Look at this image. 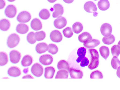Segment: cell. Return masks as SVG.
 I'll use <instances>...</instances> for the list:
<instances>
[{"label": "cell", "instance_id": "cell-1", "mask_svg": "<svg viewBox=\"0 0 120 90\" xmlns=\"http://www.w3.org/2000/svg\"><path fill=\"white\" fill-rule=\"evenodd\" d=\"M19 42L20 38L19 35L16 34H12L8 37L7 45L9 48H14L19 44Z\"/></svg>", "mask_w": 120, "mask_h": 90}, {"label": "cell", "instance_id": "cell-23", "mask_svg": "<svg viewBox=\"0 0 120 90\" xmlns=\"http://www.w3.org/2000/svg\"><path fill=\"white\" fill-rule=\"evenodd\" d=\"M10 26V23L7 19H2L0 21V28L3 31L8 30L9 29Z\"/></svg>", "mask_w": 120, "mask_h": 90}, {"label": "cell", "instance_id": "cell-8", "mask_svg": "<svg viewBox=\"0 0 120 90\" xmlns=\"http://www.w3.org/2000/svg\"><path fill=\"white\" fill-rule=\"evenodd\" d=\"M10 61L12 63L16 64L19 62L21 58V53L15 50L11 51L10 53Z\"/></svg>", "mask_w": 120, "mask_h": 90}, {"label": "cell", "instance_id": "cell-4", "mask_svg": "<svg viewBox=\"0 0 120 90\" xmlns=\"http://www.w3.org/2000/svg\"><path fill=\"white\" fill-rule=\"evenodd\" d=\"M32 74L37 77H40L42 76L43 73V68L39 63L34 64L31 68Z\"/></svg>", "mask_w": 120, "mask_h": 90}, {"label": "cell", "instance_id": "cell-38", "mask_svg": "<svg viewBox=\"0 0 120 90\" xmlns=\"http://www.w3.org/2000/svg\"><path fill=\"white\" fill-rule=\"evenodd\" d=\"M49 49L48 51L49 53L52 54L54 55L56 54L58 52V49L57 46L55 45L50 44L48 46Z\"/></svg>", "mask_w": 120, "mask_h": 90}, {"label": "cell", "instance_id": "cell-25", "mask_svg": "<svg viewBox=\"0 0 120 90\" xmlns=\"http://www.w3.org/2000/svg\"><path fill=\"white\" fill-rule=\"evenodd\" d=\"M99 65V58L97 57L92 58L91 62L88 66L89 69L90 70L94 69L97 68Z\"/></svg>", "mask_w": 120, "mask_h": 90}, {"label": "cell", "instance_id": "cell-27", "mask_svg": "<svg viewBox=\"0 0 120 90\" xmlns=\"http://www.w3.org/2000/svg\"><path fill=\"white\" fill-rule=\"evenodd\" d=\"M68 76V72L65 69L61 70L57 72L55 79H67Z\"/></svg>", "mask_w": 120, "mask_h": 90}, {"label": "cell", "instance_id": "cell-3", "mask_svg": "<svg viewBox=\"0 0 120 90\" xmlns=\"http://www.w3.org/2000/svg\"><path fill=\"white\" fill-rule=\"evenodd\" d=\"M31 19L30 14L28 12L23 11L19 13L17 17V20L21 23H26Z\"/></svg>", "mask_w": 120, "mask_h": 90}, {"label": "cell", "instance_id": "cell-41", "mask_svg": "<svg viewBox=\"0 0 120 90\" xmlns=\"http://www.w3.org/2000/svg\"><path fill=\"white\" fill-rule=\"evenodd\" d=\"M5 5V3L4 0H0V9H3Z\"/></svg>", "mask_w": 120, "mask_h": 90}, {"label": "cell", "instance_id": "cell-30", "mask_svg": "<svg viewBox=\"0 0 120 90\" xmlns=\"http://www.w3.org/2000/svg\"><path fill=\"white\" fill-rule=\"evenodd\" d=\"M115 41V38L113 35L107 37H104L102 38V41L104 44L110 45L114 43Z\"/></svg>", "mask_w": 120, "mask_h": 90}, {"label": "cell", "instance_id": "cell-47", "mask_svg": "<svg viewBox=\"0 0 120 90\" xmlns=\"http://www.w3.org/2000/svg\"><path fill=\"white\" fill-rule=\"evenodd\" d=\"M9 2H14V1H15V0H8Z\"/></svg>", "mask_w": 120, "mask_h": 90}, {"label": "cell", "instance_id": "cell-39", "mask_svg": "<svg viewBox=\"0 0 120 90\" xmlns=\"http://www.w3.org/2000/svg\"><path fill=\"white\" fill-rule=\"evenodd\" d=\"M89 51L91 55V58L97 57L99 58V54L97 50L93 49H89Z\"/></svg>", "mask_w": 120, "mask_h": 90}, {"label": "cell", "instance_id": "cell-10", "mask_svg": "<svg viewBox=\"0 0 120 90\" xmlns=\"http://www.w3.org/2000/svg\"><path fill=\"white\" fill-rule=\"evenodd\" d=\"M54 12L52 14V17L54 18H58L61 17L64 13L63 7L59 4L55 5L53 7Z\"/></svg>", "mask_w": 120, "mask_h": 90}, {"label": "cell", "instance_id": "cell-6", "mask_svg": "<svg viewBox=\"0 0 120 90\" xmlns=\"http://www.w3.org/2000/svg\"><path fill=\"white\" fill-rule=\"evenodd\" d=\"M16 7L13 5H8L5 11V15L8 18H14L16 16Z\"/></svg>", "mask_w": 120, "mask_h": 90}, {"label": "cell", "instance_id": "cell-20", "mask_svg": "<svg viewBox=\"0 0 120 90\" xmlns=\"http://www.w3.org/2000/svg\"><path fill=\"white\" fill-rule=\"evenodd\" d=\"M29 27L27 25L23 24H20L17 26L16 31L18 33L25 34L27 33L29 31Z\"/></svg>", "mask_w": 120, "mask_h": 90}, {"label": "cell", "instance_id": "cell-40", "mask_svg": "<svg viewBox=\"0 0 120 90\" xmlns=\"http://www.w3.org/2000/svg\"><path fill=\"white\" fill-rule=\"evenodd\" d=\"M89 63V61L87 58L85 57L81 62L80 66L82 67H84L85 66L88 65Z\"/></svg>", "mask_w": 120, "mask_h": 90}, {"label": "cell", "instance_id": "cell-17", "mask_svg": "<svg viewBox=\"0 0 120 90\" xmlns=\"http://www.w3.org/2000/svg\"><path fill=\"white\" fill-rule=\"evenodd\" d=\"M31 27L33 30L38 31L42 29V23L39 19L37 18L34 19L31 21Z\"/></svg>", "mask_w": 120, "mask_h": 90}, {"label": "cell", "instance_id": "cell-36", "mask_svg": "<svg viewBox=\"0 0 120 90\" xmlns=\"http://www.w3.org/2000/svg\"><path fill=\"white\" fill-rule=\"evenodd\" d=\"M27 40L30 44H35L36 41L35 38V33L33 32L29 33L27 36Z\"/></svg>", "mask_w": 120, "mask_h": 90}, {"label": "cell", "instance_id": "cell-15", "mask_svg": "<svg viewBox=\"0 0 120 90\" xmlns=\"http://www.w3.org/2000/svg\"><path fill=\"white\" fill-rule=\"evenodd\" d=\"M21 74V70L17 67H11L8 70V74L11 76L16 77L20 76Z\"/></svg>", "mask_w": 120, "mask_h": 90}, {"label": "cell", "instance_id": "cell-24", "mask_svg": "<svg viewBox=\"0 0 120 90\" xmlns=\"http://www.w3.org/2000/svg\"><path fill=\"white\" fill-rule=\"evenodd\" d=\"M99 52L100 55L102 58L105 60L109 57V48L106 46H102L100 48Z\"/></svg>", "mask_w": 120, "mask_h": 90}, {"label": "cell", "instance_id": "cell-21", "mask_svg": "<svg viewBox=\"0 0 120 90\" xmlns=\"http://www.w3.org/2000/svg\"><path fill=\"white\" fill-rule=\"evenodd\" d=\"M86 53V49L84 47H82L79 48L77 52V55L78 58L76 60V62L79 63L81 62L83 59L85 57Z\"/></svg>", "mask_w": 120, "mask_h": 90}, {"label": "cell", "instance_id": "cell-18", "mask_svg": "<svg viewBox=\"0 0 120 90\" xmlns=\"http://www.w3.org/2000/svg\"><path fill=\"white\" fill-rule=\"evenodd\" d=\"M55 73L54 68L52 67H47L45 68V77L46 79L53 78Z\"/></svg>", "mask_w": 120, "mask_h": 90}, {"label": "cell", "instance_id": "cell-14", "mask_svg": "<svg viewBox=\"0 0 120 90\" xmlns=\"http://www.w3.org/2000/svg\"><path fill=\"white\" fill-rule=\"evenodd\" d=\"M92 39L91 35L88 32H84L79 36L78 40L81 43H85Z\"/></svg>", "mask_w": 120, "mask_h": 90}, {"label": "cell", "instance_id": "cell-7", "mask_svg": "<svg viewBox=\"0 0 120 90\" xmlns=\"http://www.w3.org/2000/svg\"><path fill=\"white\" fill-rule=\"evenodd\" d=\"M54 24L55 27L57 28L62 29L66 25L67 21L64 17H60L55 20Z\"/></svg>", "mask_w": 120, "mask_h": 90}, {"label": "cell", "instance_id": "cell-44", "mask_svg": "<svg viewBox=\"0 0 120 90\" xmlns=\"http://www.w3.org/2000/svg\"><path fill=\"white\" fill-rule=\"evenodd\" d=\"M63 1L65 3H67V4H71L73 2L74 0H63Z\"/></svg>", "mask_w": 120, "mask_h": 90}, {"label": "cell", "instance_id": "cell-42", "mask_svg": "<svg viewBox=\"0 0 120 90\" xmlns=\"http://www.w3.org/2000/svg\"><path fill=\"white\" fill-rule=\"evenodd\" d=\"M33 77L31 76L30 75H26L22 77V79H33Z\"/></svg>", "mask_w": 120, "mask_h": 90}, {"label": "cell", "instance_id": "cell-13", "mask_svg": "<svg viewBox=\"0 0 120 90\" xmlns=\"http://www.w3.org/2000/svg\"><path fill=\"white\" fill-rule=\"evenodd\" d=\"M49 47L45 43H41L38 44L36 47V50L38 53L41 54L48 51Z\"/></svg>", "mask_w": 120, "mask_h": 90}, {"label": "cell", "instance_id": "cell-11", "mask_svg": "<svg viewBox=\"0 0 120 90\" xmlns=\"http://www.w3.org/2000/svg\"><path fill=\"white\" fill-rule=\"evenodd\" d=\"M69 71L71 79H82L83 76L82 72L79 70L71 68L69 69Z\"/></svg>", "mask_w": 120, "mask_h": 90}, {"label": "cell", "instance_id": "cell-35", "mask_svg": "<svg viewBox=\"0 0 120 90\" xmlns=\"http://www.w3.org/2000/svg\"><path fill=\"white\" fill-rule=\"evenodd\" d=\"M63 33L64 37L67 38L71 37L73 35L72 29L69 27L66 28L63 31Z\"/></svg>", "mask_w": 120, "mask_h": 90}, {"label": "cell", "instance_id": "cell-5", "mask_svg": "<svg viewBox=\"0 0 120 90\" xmlns=\"http://www.w3.org/2000/svg\"><path fill=\"white\" fill-rule=\"evenodd\" d=\"M100 31L102 35L104 37H109L111 35L112 27L109 24H104L101 26Z\"/></svg>", "mask_w": 120, "mask_h": 90}, {"label": "cell", "instance_id": "cell-29", "mask_svg": "<svg viewBox=\"0 0 120 90\" xmlns=\"http://www.w3.org/2000/svg\"><path fill=\"white\" fill-rule=\"evenodd\" d=\"M8 58L6 53L2 52L0 53V65L4 66L8 62Z\"/></svg>", "mask_w": 120, "mask_h": 90}, {"label": "cell", "instance_id": "cell-46", "mask_svg": "<svg viewBox=\"0 0 120 90\" xmlns=\"http://www.w3.org/2000/svg\"><path fill=\"white\" fill-rule=\"evenodd\" d=\"M47 0L50 3H54L57 0Z\"/></svg>", "mask_w": 120, "mask_h": 90}, {"label": "cell", "instance_id": "cell-2", "mask_svg": "<svg viewBox=\"0 0 120 90\" xmlns=\"http://www.w3.org/2000/svg\"><path fill=\"white\" fill-rule=\"evenodd\" d=\"M84 9L86 12L89 13H93L94 16L97 14L96 11L97 10V7L95 4L92 2H86L84 5Z\"/></svg>", "mask_w": 120, "mask_h": 90}, {"label": "cell", "instance_id": "cell-37", "mask_svg": "<svg viewBox=\"0 0 120 90\" xmlns=\"http://www.w3.org/2000/svg\"><path fill=\"white\" fill-rule=\"evenodd\" d=\"M103 77L101 73L99 70L94 71L90 74V79H102Z\"/></svg>", "mask_w": 120, "mask_h": 90}, {"label": "cell", "instance_id": "cell-28", "mask_svg": "<svg viewBox=\"0 0 120 90\" xmlns=\"http://www.w3.org/2000/svg\"><path fill=\"white\" fill-rule=\"evenodd\" d=\"M73 31L76 34H79L82 32L83 29V26L81 23L76 22L72 26Z\"/></svg>", "mask_w": 120, "mask_h": 90}, {"label": "cell", "instance_id": "cell-43", "mask_svg": "<svg viewBox=\"0 0 120 90\" xmlns=\"http://www.w3.org/2000/svg\"><path fill=\"white\" fill-rule=\"evenodd\" d=\"M116 75L118 77L120 78V67H119L117 69Z\"/></svg>", "mask_w": 120, "mask_h": 90}, {"label": "cell", "instance_id": "cell-19", "mask_svg": "<svg viewBox=\"0 0 120 90\" xmlns=\"http://www.w3.org/2000/svg\"><path fill=\"white\" fill-rule=\"evenodd\" d=\"M100 44L99 40L96 39H92V40L83 43V45L87 48H93L97 46Z\"/></svg>", "mask_w": 120, "mask_h": 90}, {"label": "cell", "instance_id": "cell-16", "mask_svg": "<svg viewBox=\"0 0 120 90\" xmlns=\"http://www.w3.org/2000/svg\"><path fill=\"white\" fill-rule=\"evenodd\" d=\"M98 6L100 10L105 11L109 8L110 4L108 0H100L98 3Z\"/></svg>", "mask_w": 120, "mask_h": 90}, {"label": "cell", "instance_id": "cell-26", "mask_svg": "<svg viewBox=\"0 0 120 90\" xmlns=\"http://www.w3.org/2000/svg\"><path fill=\"white\" fill-rule=\"evenodd\" d=\"M58 69L61 70L64 69L69 71V66L68 63L65 60L60 61L58 62L57 66Z\"/></svg>", "mask_w": 120, "mask_h": 90}, {"label": "cell", "instance_id": "cell-49", "mask_svg": "<svg viewBox=\"0 0 120 90\" xmlns=\"http://www.w3.org/2000/svg\"><path fill=\"white\" fill-rule=\"evenodd\" d=\"M95 0V1H97V0Z\"/></svg>", "mask_w": 120, "mask_h": 90}, {"label": "cell", "instance_id": "cell-22", "mask_svg": "<svg viewBox=\"0 0 120 90\" xmlns=\"http://www.w3.org/2000/svg\"><path fill=\"white\" fill-rule=\"evenodd\" d=\"M33 61V58L31 56L26 55L23 58L21 61V64L23 67H28L31 65Z\"/></svg>", "mask_w": 120, "mask_h": 90}, {"label": "cell", "instance_id": "cell-45", "mask_svg": "<svg viewBox=\"0 0 120 90\" xmlns=\"http://www.w3.org/2000/svg\"><path fill=\"white\" fill-rule=\"evenodd\" d=\"M28 71V68H27L24 69L23 70V72L24 74H26Z\"/></svg>", "mask_w": 120, "mask_h": 90}, {"label": "cell", "instance_id": "cell-48", "mask_svg": "<svg viewBox=\"0 0 120 90\" xmlns=\"http://www.w3.org/2000/svg\"><path fill=\"white\" fill-rule=\"evenodd\" d=\"M118 45L120 46V40L119 41V42L118 43Z\"/></svg>", "mask_w": 120, "mask_h": 90}, {"label": "cell", "instance_id": "cell-31", "mask_svg": "<svg viewBox=\"0 0 120 90\" xmlns=\"http://www.w3.org/2000/svg\"><path fill=\"white\" fill-rule=\"evenodd\" d=\"M39 17L43 20H47L49 18L50 14L49 11L47 9L42 10L40 12L39 14Z\"/></svg>", "mask_w": 120, "mask_h": 90}, {"label": "cell", "instance_id": "cell-33", "mask_svg": "<svg viewBox=\"0 0 120 90\" xmlns=\"http://www.w3.org/2000/svg\"><path fill=\"white\" fill-rule=\"evenodd\" d=\"M112 54L113 56L118 57L120 54V46L118 45L113 46L111 49Z\"/></svg>", "mask_w": 120, "mask_h": 90}, {"label": "cell", "instance_id": "cell-34", "mask_svg": "<svg viewBox=\"0 0 120 90\" xmlns=\"http://www.w3.org/2000/svg\"><path fill=\"white\" fill-rule=\"evenodd\" d=\"M35 36L36 41H40L45 38L46 35L45 32L42 31L36 33H35Z\"/></svg>", "mask_w": 120, "mask_h": 90}, {"label": "cell", "instance_id": "cell-12", "mask_svg": "<svg viewBox=\"0 0 120 90\" xmlns=\"http://www.w3.org/2000/svg\"><path fill=\"white\" fill-rule=\"evenodd\" d=\"M39 61L44 65H49L52 62L53 58L52 56L49 55H43L40 57Z\"/></svg>", "mask_w": 120, "mask_h": 90}, {"label": "cell", "instance_id": "cell-32", "mask_svg": "<svg viewBox=\"0 0 120 90\" xmlns=\"http://www.w3.org/2000/svg\"><path fill=\"white\" fill-rule=\"evenodd\" d=\"M112 67L114 69H117L119 67H120V61L118 58V57L113 56L111 61Z\"/></svg>", "mask_w": 120, "mask_h": 90}, {"label": "cell", "instance_id": "cell-9", "mask_svg": "<svg viewBox=\"0 0 120 90\" xmlns=\"http://www.w3.org/2000/svg\"><path fill=\"white\" fill-rule=\"evenodd\" d=\"M50 38L51 40L55 42H59L62 39V36L60 32L57 30L52 31L50 33Z\"/></svg>", "mask_w": 120, "mask_h": 90}]
</instances>
